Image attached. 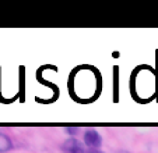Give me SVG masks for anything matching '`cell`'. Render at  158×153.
Masks as SVG:
<instances>
[{"instance_id": "cell-1", "label": "cell", "mask_w": 158, "mask_h": 153, "mask_svg": "<svg viewBox=\"0 0 158 153\" xmlns=\"http://www.w3.org/2000/svg\"><path fill=\"white\" fill-rule=\"evenodd\" d=\"M62 150L64 153H85L84 145L77 138H69L64 141L62 145Z\"/></svg>"}, {"instance_id": "cell-2", "label": "cell", "mask_w": 158, "mask_h": 153, "mask_svg": "<svg viewBox=\"0 0 158 153\" xmlns=\"http://www.w3.org/2000/svg\"><path fill=\"white\" fill-rule=\"evenodd\" d=\"M84 142H85V146L88 147H99L102 143V138L98 134V131L89 128L84 134Z\"/></svg>"}, {"instance_id": "cell-3", "label": "cell", "mask_w": 158, "mask_h": 153, "mask_svg": "<svg viewBox=\"0 0 158 153\" xmlns=\"http://www.w3.org/2000/svg\"><path fill=\"white\" fill-rule=\"evenodd\" d=\"M78 131H80L78 127H66V132L69 134V135H76Z\"/></svg>"}, {"instance_id": "cell-4", "label": "cell", "mask_w": 158, "mask_h": 153, "mask_svg": "<svg viewBox=\"0 0 158 153\" xmlns=\"http://www.w3.org/2000/svg\"><path fill=\"white\" fill-rule=\"evenodd\" d=\"M118 67H115V88H116V84H118ZM114 102H115V103H116V102H119V100H118V89H116V91H115V97H114Z\"/></svg>"}, {"instance_id": "cell-5", "label": "cell", "mask_w": 158, "mask_h": 153, "mask_svg": "<svg viewBox=\"0 0 158 153\" xmlns=\"http://www.w3.org/2000/svg\"><path fill=\"white\" fill-rule=\"evenodd\" d=\"M119 56H120V53H118V52H114V57H115V59H118Z\"/></svg>"}, {"instance_id": "cell-6", "label": "cell", "mask_w": 158, "mask_h": 153, "mask_svg": "<svg viewBox=\"0 0 158 153\" xmlns=\"http://www.w3.org/2000/svg\"><path fill=\"white\" fill-rule=\"evenodd\" d=\"M89 153H101V152H89Z\"/></svg>"}]
</instances>
